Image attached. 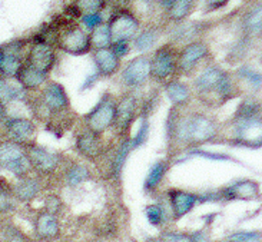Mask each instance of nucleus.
<instances>
[{
    "label": "nucleus",
    "instance_id": "79ce46f5",
    "mask_svg": "<svg viewBox=\"0 0 262 242\" xmlns=\"http://www.w3.org/2000/svg\"><path fill=\"white\" fill-rule=\"evenodd\" d=\"M189 238H191V242H212L211 236L205 229H199V231L192 232V234H189Z\"/></svg>",
    "mask_w": 262,
    "mask_h": 242
},
{
    "label": "nucleus",
    "instance_id": "0eeeda50",
    "mask_svg": "<svg viewBox=\"0 0 262 242\" xmlns=\"http://www.w3.org/2000/svg\"><path fill=\"white\" fill-rule=\"evenodd\" d=\"M0 169L10 172L16 178H23L33 173L29 164L26 150L23 145L10 139L0 141Z\"/></svg>",
    "mask_w": 262,
    "mask_h": 242
},
{
    "label": "nucleus",
    "instance_id": "ea45409f",
    "mask_svg": "<svg viewBox=\"0 0 262 242\" xmlns=\"http://www.w3.org/2000/svg\"><path fill=\"white\" fill-rule=\"evenodd\" d=\"M112 50L118 56L125 57L130 52V42H118V43H112Z\"/></svg>",
    "mask_w": 262,
    "mask_h": 242
},
{
    "label": "nucleus",
    "instance_id": "f03ea898",
    "mask_svg": "<svg viewBox=\"0 0 262 242\" xmlns=\"http://www.w3.org/2000/svg\"><path fill=\"white\" fill-rule=\"evenodd\" d=\"M193 91L201 99L215 95L221 102L234 96V85L227 72L218 66H208L193 80Z\"/></svg>",
    "mask_w": 262,
    "mask_h": 242
},
{
    "label": "nucleus",
    "instance_id": "a211bd4d",
    "mask_svg": "<svg viewBox=\"0 0 262 242\" xmlns=\"http://www.w3.org/2000/svg\"><path fill=\"white\" fill-rule=\"evenodd\" d=\"M93 63L96 68V75L100 78H112L121 71L122 59L115 53L112 48L92 50Z\"/></svg>",
    "mask_w": 262,
    "mask_h": 242
},
{
    "label": "nucleus",
    "instance_id": "9d476101",
    "mask_svg": "<svg viewBox=\"0 0 262 242\" xmlns=\"http://www.w3.org/2000/svg\"><path fill=\"white\" fill-rule=\"evenodd\" d=\"M26 40H13L0 46V78L14 79L25 63Z\"/></svg>",
    "mask_w": 262,
    "mask_h": 242
},
{
    "label": "nucleus",
    "instance_id": "49530a36",
    "mask_svg": "<svg viewBox=\"0 0 262 242\" xmlns=\"http://www.w3.org/2000/svg\"><path fill=\"white\" fill-rule=\"evenodd\" d=\"M91 242H103L102 239H95V241H91Z\"/></svg>",
    "mask_w": 262,
    "mask_h": 242
},
{
    "label": "nucleus",
    "instance_id": "f704fd0d",
    "mask_svg": "<svg viewBox=\"0 0 262 242\" xmlns=\"http://www.w3.org/2000/svg\"><path fill=\"white\" fill-rule=\"evenodd\" d=\"M63 201L57 193H49L45 198V211L52 215H59L63 211Z\"/></svg>",
    "mask_w": 262,
    "mask_h": 242
},
{
    "label": "nucleus",
    "instance_id": "cd10ccee",
    "mask_svg": "<svg viewBox=\"0 0 262 242\" xmlns=\"http://www.w3.org/2000/svg\"><path fill=\"white\" fill-rule=\"evenodd\" d=\"M89 42H91V50L106 49V48L112 46V37H111V32H109L106 23L91 30Z\"/></svg>",
    "mask_w": 262,
    "mask_h": 242
},
{
    "label": "nucleus",
    "instance_id": "1a4fd4ad",
    "mask_svg": "<svg viewBox=\"0 0 262 242\" xmlns=\"http://www.w3.org/2000/svg\"><path fill=\"white\" fill-rule=\"evenodd\" d=\"M106 145L103 141V135L89 130L85 126H80L75 135V150L79 157L91 164L98 165L102 157L106 152Z\"/></svg>",
    "mask_w": 262,
    "mask_h": 242
},
{
    "label": "nucleus",
    "instance_id": "7c9ffc66",
    "mask_svg": "<svg viewBox=\"0 0 262 242\" xmlns=\"http://www.w3.org/2000/svg\"><path fill=\"white\" fill-rule=\"evenodd\" d=\"M106 6V0H75L72 9L75 10L76 16L91 13H102V10Z\"/></svg>",
    "mask_w": 262,
    "mask_h": 242
},
{
    "label": "nucleus",
    "instance_id": "20e7f679",
    "mask_svg": "<svg viewBox=\"0 0 262 242\" xmlns=\"http://www.w3.org/2000/svg\"><path fill=\"white\" fill-rule=\"evenodd\" d=\"M25 150H26V157H28L32 172L40 178L53 177L55 173H57V171L62 169V166L68 159L59 152L48 149L36 142L26 145Z\"/></svg>",
    "mask_w": 262,
    "mask_h": 242
},
{
    "label": "nucleus",
    "instance_id": "e433bc0d",
    "mask_svg": "<svg viewBox=\"0 0 262 242\" xmlns=\"http://www.w3.org/2000/svg\"><path fill=\"white\" fill-rule=\"evenodd\" d=\"M80 21H82V25H83L86 29H89V30H93V29H96L98 26L105 23V21H103V17H102V13L83 14V16H80Z\"/></svg>",
    "mask_w": 262,
    "mask_h": 242
},
{
    "label": "nucleus",
    "instance_id": "473e14b6",
    "mask_svg": "<svg viewBox=\"0 0 262 242\" xmlns=\"http://www.w3.org/2000/svg\"><path fill=\"white\" fill-rule=\"evenodd\" d=\"M244 28L248 33H261L262 32V3L249 10L244 19Z\"/></svg>",
    "mask_w": 262,
    "mask_h": 242
},
{
    "label": "nucleus",
    "instance_id": "2f4dec72",
    "mask_svg": "<svg viewBox=\"0 0 262 242\" xmlns=\"http://www.w3.org/2000/svg\"><path fill=\"white\" fill-rule=\"evenodd\" d=\"M145 215H146V219L156 228H161L163 227L166 221H168V211L165 209L162 204H150L148 207L145 208Z\"/></svg>",
    "mask_w": 262,
    "mask_h": 242
},
{
    "label": "nucleus",
    "instance_id": "c85d7f7f",
    "mask_svg": "<svg viewBox=\"0 0 262 242\" xmlns=\"http://www.w3.org/2000/svg\"><path fill=\"white\" fill-rule=\"evenodd\" d=\"M17 201L12 192V184L5 178H0V215H7L16 211Z\"/></svg>",
    "mask_w": 262,
    "mask_h": 242
},
{
    "label": "nucleus",
    "instance_id": "f3484780",
    "mask_svg": "<svg viewBox=\"0 0 262 242\" xmlns=\"http://www.w3.org/2000/svg\"><path fill=\"white\" fill-rule=\"evenodd\" d=\"M43 188H45L43 178L30 173L23 178L16 179V182L12 184V192H13L14 200L17 202L29 204L42 193Z\"/></svg>",
    "mask_w": 262,
    "mask_h": 242
},
{
    "label": "nucleus",
    "instance_id": "412c9836",
    "mask_svg": "<svg viewBox=\"0 0 262 242\" xmlns=\"http://www.w3.org/2000/svg\"><path fill=\"white\" fill-rule=\"evenodd\" d=\"M29 93L21 87L16 79L0 78V106L7 109L17 102H28Z\"/></svg>",
    "mask_w": 262,
    "mask_h": 242
},
{
    "label": "nucleus",
    "instance_id": "a19ab883",
    "mask_svg": "<svg viewBox=\"0 0 262 242\" xmlns=\"http://www.w3.org/2000/svg\"><path fill=\"white\" fill-rule=\"evenodd\" d=\"M229 0H202V6L205 9V12H212L218 10L221 7H224Z\"/></svg>",
    "mask_w": 262,
    "mask_h": 242
},
{
    "label": "nucleus",
    "instance_id": "c756f323",
    "mask_svg": "<svg viewBox=\"0 0 262 242\" xmlns=\"http://www.w3.org/2000/svg\"><path fill=\"white\" fill-rule=\"evenodd\" d=\"M0 242H37L21 231L17 225L12 222L5 224L0 228Z\"/></svg>",
    "mask_w": 262,
    "mask_h": 242
},
{
    "label": "nucleus",
    "instance_id": "f8f14e48",
    "mask_svg": "<svg viewBox=\"0 0 262 242\" xmlns=\"http://www.w3.org/2000/svg\"><path fill=\"white\" fill-rule=\"evenodd\" d=\"M0 122L5 129V139H10L23 146L36 142L37 125L33 119L26 116H10Z\"/></svg>",
    "mask_w": 262,
    "mask_h": 242
},
{
    "label": "nucleus",
    "instance_id": "72a5a7b5",
    "mask_svg": "<svg viewBox=\"0 0 262 242\" xmlns=\"http://www.w3.org/2000/svg\"><path fill=\"white\" fill-rule=\"evenodd\" d=\"M259 111H261V105H259V103H256L254 99H245L241 105H239V107H238L235 118H236V121H239V119L255 118V116H258V114H259Z\"/></svg>",
    "mask_w": 262,
    "mask_h": 242
},
{
    "label": "nucleus",
    "instance_id": "aec40b11",
    "mask_svg": "<svg viewBox=\"0 0 262 242\" xmlns=\"http://www.w3.org/2000/svg\"><path fill=\"white\" fill-rule=\"evenodd\" d=\"M165 95L169 99L170 105L179 109H186L192 102V89L178 78H173L165 83Z\"/></svg>",
    "mask_w": 262,
    "mask_h": 242
},
{
    "label": "nucleus",
    "instance_id": "6e6552de",
    "mask_svg": "<svg viewBox=\"0 0 262 242\" xmlns=\"http://www.w3.org/2000/svg\"><path fill=\"white\" fill-rule=\"evenodd\" d=\"M112 43L132 42L141 30V20L136 14L126 7H118L107 20Z\"/></svg>",
    "mask_w": 262,
    "mask_h": 242
},
{
    "label": "nucleus",
    "instance_id": "bb28decb",
    "mask_svg": "<svg viewBox=\"0 0 262 242\" xmlns=\"http://www.w3.org/2000/svg\"><path fill=\"white\" fill-rule=\"evenodd\" d=\"M202 26L201 23H179L175 25L172 32V39L177 43H191L195 42V37L201 33Z\"/></svg>",
    "mask_w": 262,
    "mask_h": 242
},
{
    "label": "nucleus",
    "instance_id": "6ab92c4d",
    "mask_svg": "<svg viewBox=\"0 0 262 242\" xmlns=\"http://www.w3.org/2000/svg\"><path fill=\"white\" fill-rule=\"evenodd\" d=\"M92 171L91 168L80 161H71L69 158L62 166V181L66 186L69 188H76V186L85 184L92 179Z\"/></svg>",
    "mask_w": 262,
    "mask_h": 242
},
{
    "label": "nucleus",
    "instance_id": "a18cd8bd",
    "mask_svg": "<svg viewBox=\"0 0 262 242\" xmlns=\"http://www.w3.org/2000/svg\"><path fill=\"white\" fill-rule=\"evenodd\" d=\"M115 2H116L118 5H126V3H129L130 0H115Z\"/></svg>",
    "mask_w": 262,
    "mask_h": 242
},
{
    "label": "nucleus",
    "instance_id": "2eb2a0df",
    "mask_svg": "<svg viewBox=\"0 0 262 242\" xmlns=\"http://www.w3.org/2000/svg\"><path fill=\"white\" fill-rule=\"evenodd\" d=\"M166 196H168L170 215H172L173 221L182 219L201 202V195L185 191V189H179V188L168 189Z\"/></svg>",
    "mask_w": 262,
    "mask_h": 242
},
{
    "label": "nucleus",
    "instance_id": "a878e982",
    "mask_svg": "<svg viewBox=\"0 0 262 242\" xmlns=\"http://www.w3.org/2000/svg\"><path fill=\"white\" fill-rule=\"evenodd\" d=\"M195 7V0H175L173 5L166 10V19L173 25L184 23Z\"/></svg>",
    "mask_w": 262,
    "mask_h": 242
},
{
    "label": "nucleus",
    "instance_id": "4be33fe9",
    "mask_svg": "<svg viewBox=\"0 0 262 242\" xmlns=\"http://www.w3.org/2000/svg\"><path fill=\"white\" fill-rule=\"evenodd\" d=\"M220 195L224 200H255L259 196V185L255 181H238L232 185L227 186L225 189H222Z\"/></svg>",
    "mask_w": 262,
    "mask_h": 242
},
{
    "label": "nucleus",
    "instance_id": "f257e3e1",
    "mask_svg": "<svg viewBox=\"0 0 262 242\" xmlns=\"http://www.w3.org/2000/svg\"><path fill=\"white\" fill-rule=\"evenodd\" d=\"M36 37L73 56H82L91 52L89 33L75 21H64L63 25L55 29L50 28L45 35H37Z\"/></svg>",
    "mask_w": 262,
    "mask_h": 242
},
{
    "label": "nucleus",
    "instance_id": "de8ad7c7",
    "mask_svg": "<svg viewBox=\"0 0 262 242\" xmlns=\"http://www.w3.org/2000/svg\"><path fill=\"white\" fill-rule=\"evenodd\" d=\"M227 242H231V241H227Z\"/></svg>",
    "mask_w": 262,
    "mask_h": 242
},
{
    "label": "nucleus",
    "instance_id": "393cba45",
    "mask_svg": "<svg viewBox=\"0 0 262 242\" xmlns=\"http://www.w3.org/2000/svg\"><path fill=\"white\" fill-rule=\"evenodd\" d=\"M159 39H161V29L158 26H149V28L142 29L138 32V35L135 36L132 40V45H134L135 50L145 55L146 52L155 48Z\"/></svg>",
    "mask_w": 262,
    "mask_h": 242
},
{
    "label": "nucleus",
    "instance_id": "dca6fc26",
    "mask_svg": "<svg viewBox=\"0 0 262 242\" xmlns=\"http://www.w3.org/2000/svg\"><path fill=\"white\" fill-rule=\"evenodd\" d=\"M33 231H35L36 241L40 242H55L60 238L62 234L59 218L46 211H42L36 215L33 221Z\"/></svg>",
    "mask_w": 262,
    "mask_h": 242
},
{
    "label": "nucleus",
    "instance_id": "5701e85b",
    "mask_svg": "<svg viewBox=\"0 0 262 242\" xmlns=\"http://www.w3.org/2000/svg\"><path fill=\"white\" fill-rule=\"evenodd\" d=\"M49 75L42 73V72L36 71L35 68L29 66V64L23 63L20 71L16 75V80L17 83L26 91V92H39L42 89L45 83L49 80Z\"/></svg>",
    "mask_w": 262,
    "mask_h": 242
},
{
    "label": "nucleus",
    "instance_id": "9b49d317",
    "mask_svg": "<svg viewBox=\"0 0 262 242\" xmlns=\"http://www.w3.org/2000/svg\"><path fill=\"white\" fill-rule=\"evenodd\" d=\"M150 79V56L139 55L130 59L121 72V82L129 91H136L145 86Z\"/></svg>",
    "mask_w": 262,
    "mask_h": 242
},
{
    "label": "nucleus",
    "instance_id": "b1692460",
    "mask_svg": "<svg viewBox=\"0 0 262 242\" xmlns=\"http://www.w3.org/2000/svg\"><path fill=\"white\" fill-rule=\"evenodd\" d=\"M170 165H172V159H169V158H163V159H159V161L152 164L146 177H145V181H143V191L145 192L152 193L158 191V188L162 185L163 179L166 178V175L169 172Z\"/></svg>",
    "mask_w": 262,
    "mask_h": 242
},
{
    "label": "nucleus",
    "instance_id": "ddd939ff",
    "mask_svg": "<svg viewBox=\"0 0 262 242\" xmlns=\"http://www.w3.org/2000/svg\"><path fill=\"white\" fill-rule=\"evenodd\" d=\"M55 62H56L55 46H52L50 43L45 42L39 37H35V40L30 43L26 52L25 63L35 68L36 71L49 75L55 68Z\"/></svg>",
    "mask_w": 262,
    "mask_h": 242
},
{
    "label": "nucleus",
    "instance_id": "37998d69",
    "mask_svg": "<svg viewBox=\"0 0 262 242\" xmlns=\"http://www.w3.org/2000/svg\"><path fill=\"white\" fill-rule=\"evenodd\" d=\"M173 2H175V0H154L155 6L161 7V9H163L165 12H166V10L173 5Z\"/></svg>",
    "mask_w": 262,
    "mask_h": 242
},
{
    "label": "nucleus",
    "instance_id": "4468645a",
    "mask_svg": "<svg viewBox=\"0 0 262 242\" xmlns=\"http://www.w3.org/2000/svg\"><path fill=\"white\" fill-rule=\"evenodd\" d=\"M208 55L209 48L206 43L201 40L186 43L182 49L178 50V73L191 75Z\"/></svg>",
    "mask_w": 262,
    "mask_h": 242
},
{
    "label": "nucleus",
    "instance_id": "423d86ee",
    "mask_svg": "<svg viewBox=\"0 0 262 242\" xmlns=\"http://www.w3.org/2000/svg\"><path fill=\"white\" fill-rule=\"evenodd\" d=\"M178 73V49L173 43L159 46L150 56V79L166 83Z\"/></svg>",
    "mask_w": 262,
    "mask_h": 242
},
{
    "label": "nucleus",
    "instance_id": "4c0bfd02",
    "mask_svg": "<svg viewBox=\"0 0 262 242\" xmlns=\"http://www.w3.org/2000/svg\"><path fill=\"white\" fill-rule=\"evenodd\" d=\"M261 234L259 232H236L228 236L227 241L231 242H259L261 241Z\"/></svg>",
    "mask_w": 262,
    "mask_h": 242
},
{
    "label": "nucleus",
    "instance_id": "c9c22d12",
    "mask_svg": "<svg viewBox=\"0 0 262 242\" xmlns=\"http://www.w3.org/2000/svg\"><path fill=\"white\" fill-rule=\"evenodd\" d=\"M159 239L162 242H191L189 234L178 231H162L159 234Z\"/></svg>",
    "mask_w": 262,
    "mask_h": 242
},
{
    "label": "nucleus",
    "instance_id": "39448f33",
    "mask_svg": "<svg viewBox=\"0 0 262 242\" xmlns=\"http://www.w3.org/2000/svg\"><path fill=\"white\" fill-rule=\"evenodd\" d=\"M141 100L134 91L123 93L116 100V118L114 129L118 138H130V129L141 116Z\"/></svg>",
    "mask_w": 262,
    "mask_h": 242
},
{
    "label": "nucleus",
    "instance_id": "c03bdc74",
    "mask_svg": "<svg viewBox=\"0 0 262 242\" xmlns=\"http://www.w3.org/2000/svg\"><path fill=\"white\" fill-rule=\"evenodd\" d=\"M145 242H162V241L159 239V236H148Z\"/></svg>",
    "mask_w": 262,
    "mask_h": 242
},
{
    "label": "nucleus",
    "instance_id": "58836bf2",
    "mask_svg": "<svg viewBox=\"0 0 262 242\" xmlns=\"http://www.w3.org/2000/svg\"><path fill=\"white\" fill-rule=\"evenodd\" d=\"M239 73H241L242 78L245 79V80H247L252 87H255V89L261 87L262 76L259 75V73H256L255 71H251V69H248V68H244L242 71H239Z\"/></svg>",
    "mask_w": 262,
    "mask_h": 242
},
{
    "label": "nucleus",
    "instance_id": "7ed1b4c3",
    "mask_svg": "<svg viewBox=\"0 0 262 242\" xmlns=\"http://www.w3.org/2000/svg\"><path fill=\"white\" fill-rule=\"evenodd\" d=\"M116 100L118 98L114 93H103L98 103L89 112L82 115V126L99 135H105L106 132L112 130L116 118Z\"/></svg>",
    "mask_w": 262,
    "mask_h": 242
}]
</instances>
